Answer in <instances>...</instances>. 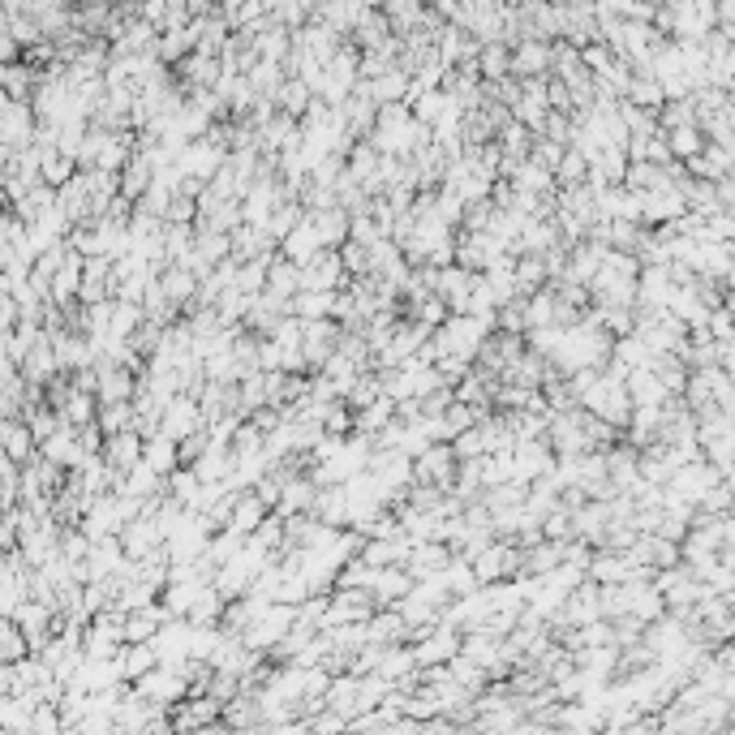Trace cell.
Wrapping results in <instances>:
<instances>
[{
    "label": "cell",
    "instance_id": "cell-1",
    "mask_svg": "<svg viewBox=\"0 0 735 735\" xmlns=\"http://www.w3.org/2000/svg\"><path fill=\"white\" fill-rule=\"evenodd\" d=\"M490 331H495V327L482 323V319H473V314H452V319L435 331L439 362H443V357H465V362L478 366V353H482V344L490 340Z\"/></svg>",
    "mask_w": 735,
    "mask_h": 735
},
{
    "label": "cell",
    "instance_id": "cell-2",
    "mask_svg": "<svg viewBox=\"0 0 735 735\" xmlns=\"http://www.w3.org/2000/svg\"><path fill=\"white\" fill-rule=\"evenodd\" d=\"M293 628H297V607H284V602H271V607L254 619L250 628H245V650H254V654H271L276 645H284L288 637H293Z\"/></svg>",
    "mask_w": 735,
    "mask_h": 735
},
{
    "label": "cell",
    "instance_id": "cell-3",
    "mask_svg": "<svg viewBox=\"0 0 735 735\" xmlns=\"http://www.w3.org/2000/svg\"><path fill=\"white\" fill-rule=\"evenodd\" d=\"M39 134V117L31 104H18V99H5L0 104V155H18L26 147H35Z\"/></svg>",
    "mask_w": 735,
    "mask_h": 735
},
{
    "label": "cell",
    "instance_id": "cell-4",
    "mask_svg": "<svg viewBox=\"0 0 735 735\" xmlns=\"http://www.w3.org/2000/svg\"><path fill=\"white\" fill-rule=\"evenodd\" d=\"M456 473H460V460H456L452 443H435V448H426L413 460V486H439V490H448L452 495Z\"/></svg>",
    "mask_w": 735,
    "mask_h": 735
},
{
    "label": "cell",
    "instance_id": "cell-5",
    "mask_svg": "<svg viewBox=\"0 0 735 735\" xmlns=\"http://www.w3.org/2000/svg\"><path fill=\"white\" fill-rule=\"evenodd\" d=\"M134 693L142 701L160 705V710H177L181 701H190V680H185L181 671H172V667H155L151 675H142V680L134 684Z\"/></svg>",
    "mask_w": 735,
    "mask_h": 735
},
{
    "label": "cell",
    "instance_id": "cell-6",
    "mask_svg": "<svg viewBox=\"0 0 735 735\" xmlns=\"http://www.w3.org/2000/svg\"><path fill=\"white\" fill-rule=\"evenodd\" d=\"M460 650H465V632L448 628V624H439L435 632H426L422 641H413V654H417V667H422V671L448 667L452 658H460Z\"/></svg>",
    "mask_w": 735,
    "mask_h": 735
},
{
    "label": "cell",
    "instance_id": "cell-7",
    "mask_svg": "<svg viewBox=\"0 0 735 735\" xmlns=\"http://www.w3.org/2000/svg\"><path fill=\"white\" fill-rule=\"evenodd\" d=\"M379 615V602H374L370 589H336L331 594V615L327 628H344V624H370ZM323 628V632H327Z\"/></svg>",
    "mask_w": 735,
    "mask_h": 735
},
{
    "label": "cell",
    "instance_id": "cell-8",
    "mask_svg": "<svg viewBox=\"0 0 735 735\" xmlns=\"http://www.w3.org/2000/svg\"><path fill=\"white\" fill-rule=\"evenodd\" d=\"M723 482H727V478H723V473H718L714 465L697 460V465H684L680 473H675V482H671L667 490H671V495H680V499H688L693 508H701V499L710 495L714 486H723Z\"/></svg>",
    "mask_w": 735,
    "mask_h": 735
},
{
    "label": "cell",
    "instance_id": "cell-9",
    "mask_svg": "<svg viewBox=\"0 0 735 735\" xmlns=\"http://www.w3.org/2000/svg\"><path fill=\"white\" fill-rule=\"evenodd\" d=\"M99 370V405H134L142 374L129 366H95Z\"/></svg>",
    "mask_w": 735,
    "mask_h": 735
},
{
    "label": "cell",
    "instance_id": "cell-10",
    "mask_svg": "<svg viewBox=\"0 0 735 735\" xmlns=\"http://www.w3.org/2000/svg\"><path fill=\"white\" fill-rule=\"evenodd\" d=\"M198 430H207L198 400H194V396H177V400H172V405L164 409V430H160V435L172 439V443H185L190 435H198Z\"/></svg>",
    "mask_w": 735,
    "mask_h": 735
},
{
    "label": "cell",
    "instance_id": "cell-11",
    "mask_svg": "<svg viewBox=\"0 0 735 735\" xmlns=\"http://www.w3.org/2000/svg\"><path fill=\"white\" fill-rule=\"evenodd\" d=\"M413 576H409V568H379L370 576V594H374V602H379V611H396L400 602H405L409 594H413Z\"/></svg>",
    "mask_w": 735,
    "mask_h": 735
},
{
    "label": "cell",
    "instance_id": "cell-12",
    "mask_svg": "<svg viewBox=\"0 0 735 735\" xmlns=\"http://www.w3.org/2000/svg\"><path fill=\"white\" fill-rule=\"evenodd\" d=\"M551 65H555V43H542V39H525L521 48L512 52V78H551Z\"/></svg>",
    "mask_w": 735,
    "mask_h": 735
},
{
    "label": "cell",
    "instance_id": "cell-13",
    "mask_svg": "<svg viewBox=\"0 0 735 735\" xmlns=\"http://www.w3.org/2000/svg\"><path fill=\"white\" fill-rule=\"evenodd\" d=\"M142 452H147V439H142L138 430H129V435H112L108 439L104 460H108V469L117 473V478H129V473L142 465Z\"/></svg>",
    "mask_w": 735,
    "mask_h": 735
},
{
    "label": "cell",
    "instance_id": "cell-14",
    "mask_svg": "<svg viewBox=\"0 0 735 735\" xmlns=\"http://www.w3.org/2000/svg\"><path fill=\"white\" fill-rule=\"evenodd\" d=\"M452 559H456V551H452L448 542H417L413 546V559H409V576H413V581L439 576V572L452 568Z\"/></svg>",
    "mask_w": 735,
    "mask_h": 735
},
{
    "label": "cell",
    "instance_id": "cell-15",
    "mask_svg": "<svg viewBox=\"0 0 735 735\" xmlns=\"http://www.w3.org/2000/svg\"><path fill=\"white\" fill-rule=\"evenodd\" d=\"M160 288H164V297H168L181 314L194 310V301H198V276H194L190 267H164V271H160Z\"/></svg>",
    "mask_w": 735,
    "mask_h": 735
},
{
    "label": "cell",
    "instance_id": "cell-16",
    "mask_svg": "<svg viewBox=\"0 0 735 735\" xmlns=\"http://www.w3.org/2000/svg\"><path fill=\"white\" fill-rule=\"evenodd\" d=\"M0 448H5V456L13 460V465H31V460L39 456V439L18 417V422H0Z\"/></svg>",
    "mask_w": 735,
    "mask_h": 735
},
{
    "label": "cell",
    "instance_id": "cell-17",
    "mask_svg": "<svg viewBox=\"0 0 735 735\" xmlns=\"http://www.w3.org/2000/svg\"><path fill=\"white\" fill-rule=\"evenodd\" d=\"M628 396H632V409H667L671 405V392L658 383L654 370H632L628 379Z\"/></svg>",
    "mask_w": 735,
    "mask_h": 735
},
{
    "label": "cell",
    "instance_id": "cell-18",
    "mask_svg": "<svg viewBox=\"0 0 735 735\" xmlns=\"http://www.w3.org/2000/svg\"><path fill=\"white\" fill-rule=\"evenodd\" d=\"M327 710H336L340 718H353L362 714V675H336L327 688Z\"/></svg>",
    "mask_w": 735,
    "mask_h": 735
},
{
    "label": "cell",
    "instance_id": "cell-19",
    "mask_svg": "<svg viewBox=\"0 0 735 735\" xmlns=\"http://www.w3.org/2000/svg\"><path fill=\"white\" fill-rule=\"evenodd\" d=\"M314 521H323L327 529H349V490L344 486H323L314 499Z\"/></svg>",
    "mask_w": 735,
    "mask_h": 735
},
{
    "label": "cell",
    "instance_id": "cell-20",
    "mask_svg": "<svg viewBox=\"0 0 735 735\" xmlns=\"http://www.w3.org/2000/svg\"><path fill=\"white\" fill-rule=\"evenodd\" d=\"M366 9H370V5H357V0H336V5H314V18L327 22L336 35L349 39V35L357 31V26H362Z\"/></svg>",
    "mask_w": 735,
    "mask_h": 735
},
{
    "label": "cell",
    "instance_id": "cell-21",
    "mask_svg": "<svg viewBox=\"0 0 735 735\" xmlns=\"http://www.w3.org/2000/svg\"><path fill=\"white\" fill-rule=\"evenodd\" d=\"M323 250H327V245H323V237H319V228H314V220H310V215H306V224H301L297 233L280 245V254L288 258V263H297V267L314 263V258H319Z\"/></svg>",
    "mask_w": 735,
    "mask_h": 735
},
{
    "label": "cell",
    "instance_id": "cell-22",
    "mask_svg": "<svg viewBox=\"0 0 735 735\" xmlns=\"http://www.w3.org/2000/svg\"><path fill=\"white\" fill-rule=\"evenodd\" d=\"M43 74L39 69H31L26 61L18 65H0V86H5V99H18V104H31L35 91H39Z\"/></svg>",
    "mask_w": 735,
    "mask_h": 735
},
{
    "label": "cell",
    "instance_id": "cell-23",
    "mask_svg": "<svg viewBox=\"0 0 735 735\" xmlns=\"http://www.w3.org/2000/svg\"><path fill=\"white\" fill-rule=\"evenodd\" d=\"M362 86H366V95L379 108H392V104H409L413 78L405 74V69H392V74H383V78H374V82H362Z\"/></svg>",
    "mask_w": 735,
    "mask_h": 735
},
{
    "label": "cell",
    "instance_id": "cell-24",
    "mask_svg": "<svg viewBox=\"0 0 735 735\" xmlns=\"http://www.w3.org/2000/svg\"><path fill=\"white\" fill-rule=\"evenodd\" d=\"M624 104L645 108V112H662V108H667V91H662V82L654 74H645V69H632V82H628Z\"/></svg>",
    "mask_w": 735,
    "mask_h": 735
},
{
    "label": "cell",
    "instance_id": "cell-25",
    "mask_svg": "<svg viewBox=\"0 0 735 735\" xmlns=\"http://www.w3.org/2000/svg\"><path fill=\"white\" fill-rule=\"evenodd\" d=\"M508 181H512V185H516V190H521V194H533V198H551V194H559V181H555V172H551V168H542V164H533V160L516 168Z\"/></svg>",
    "mask_w": 735,
    "mask_h": 735
},
{
    "label": "cell",
    "instance_id": "cell-26",
    "mask_svg": "<svg viewBox=\"0 0 735 735\" xmlns=\"http://www.w3.org/2000/svg\"><path fill=\"white\" fill-rule=\"evenodd\" d=\"M151 185H155V168H151V160L147 155H134L129 160V168L121 172V198H129V203H142V198L151 194Z\"/></svg>",
    "mask_w": 735,
    "mask_h": 735
},
{
    "label": "cell",
    "instance_id": "cell-27",
    "mask_svg": "<svg viewBox=\"0 0 735 735\" xmlns=\"http://www.w3.org/2000/svg\"><path fill=\"white\" fill-rule=\"evenodd\" d=\"M267 516H271L267 503L258 499L254 490H241V495H237V512H233V529L241 533V538H254V533L263 529Z\"/></svg>",
    "mask_w": 735,
    "mask_h": 735
},
{
    "label": "cell",
    "instance_id": "cell-28",
    "mask_svg": "<svg viewBox=\"0 0 735 735\" xmlns=\"http://www.w3.org/2000/svg\"><path fill=\"white\" fill-rule=\"evenodd\" d=\"M117 667H121L125 684H138L142 675H151L155 667H160V654H155V645H125L121 658H117Z\"/></svg>",
    "mask_w": 735,
    "mask_h": 735
},
{
    "label": "cell",
    "instance_id": "cell-29",
    "mask_svg": "<svg viewBox=\"0 0 735 735\" xmlns=\"http://www.w3.org/2000/svg\"><path fill=\"white\" fill-rule=\"evenodd\" d=\"M667 147L675 155V164H693L705 155V147H710V138H705L701 125H688V129H671L667 134Z\"/></svg>",
    "mask_w": 735,
    "mask_h": 735
},
{
    "label": "cell",
    "instance_id": "cell-30",
    "mask_svg": "<svg viewBox=\"0 0 735 735\" xmlns=\"http://www.w3.org/2000/svg\"><path fill=\"white\" fill-rule=\"evenodd\" d=\"M516 284H521V297H533L542 293V288H551V267H546V258L538 254H521L516 258Z\"/></svg>",
    "mask_w": 735,
    "mask_h": 735
},
{
    "label": "cell",
    "instance_id": "cell-31",
    "mask_svg": "<svg viewBox=\"0 0 735 735\" xmlns=\"http://www.w3.org/2000/svg\"><path fill=\"white\" fill-rule=\"evenodd\" d=\"M267 293L280 297V301H297V293H301V267L288 263L284 254H276V263H271V276H267Z\"/></svg>",
    "mask_w": 735,
    "mask_h": 735
},
{
    "label": "cell",
    "instance_id": "cell-32",
    "mask_svg": "<svg viewBox=\"0 0 735 735\" xmlns=\"http://www.w3.org/2000/svg\"><path fill=\"white\" fill-rule=\"evenodd\" d=\"M142 465L147 469H155L160 478H172V473L181 469V448L172 439H164V435H155V439H147V452H142Z\"/></svg>",
    "mask_w": 735,
    "mask_h": 735
},
{
    "label": "cell",
    "instance_id": "cell-33",
    "mask_svg": "<svg viewBox=\"0 0 735 735\" xmlns=\"http://www.w3.org/2000/svg\"><path fill=\"white\" fill-rule=\"evenodd\" d=\"M559 310H564V301H559L555 284L542 288V293L529 297V331H546V327H559Z\"/></svg>",
    "mask_w": 735,
    "mask_h": 735
},
{
    "label": "cell",
    "instance_id": "cell-34",
    "mask_svg": "<svg viewBox=\"0 0 735 735\" xmlns=\"http://www.w3.org/2000/svg\"><path fill=\"white\" fill-rule=\"evenodd\" d=\"M478 74L482 82H508L512 78V48L508 43H486L478 56Z\"/></svg>",
    "mask_w": 735,
    "mask_h": 735
},
{
    "label": "cell",
    "instance_id": "cell-35",
    "mask_svg": "<svg viewBox=\"0 0 735 735\" xmlns=\"http://www.w3.org/2000/svg\"><path fill=\"white\" fill-rule=\"evenodd\" d=\"M336 301L340 293H297L293 314L301 323H323V319H336Z\"/></svg>",
    "mask_w": 735,
    "mask_h": 735
},
{
    "label": "cell",
    "instance_id": "cell-36",
    "mask_svg": "<svg viewBox=\"0 0 735 735\" xmlns=\"http://www.w3.org/2000/svg\"><path fill=\"white\" fill-rule=\"evenodd\" d=\"M164 490H168V495L181 503V508L198 512V499H203V478H198L194 469H177V473H172V478H164Z\"/></svg>",
    "mask_w": 735,
    "mask_h": 735
},
{
    "label": "cell",
    "instance_id": "cell-37",
    "mask_svg": "<svg viewBox=\"0 0 735 735\" xmlns=\"http://www.w3.org/2000/svg\"><path fill=\"white\" fill-rule=\"evenodd\" d=\"M383 13H387V22H392L396 39H405V35H413L417 26H422L426 5H417V0H392V5H383Z\"/></svg>",
    "mask_w": 735,
    "mask_h": 735
},
{
    "label": "cell",
    "instance_id": "cell-38",
    "mask_svg": "<svg viewBox=\"0 0 735 735\" xmlns=\"http://www.w3.org/2000/svg\"><path fill=\"white\" fill-rule=\"evenodd\" d=\"M276 104H280V112H288V117L301 121V117L310 112V104H314V91H310V86L301 82V78L288 74V82L280 86V95H276Z\"/></svg>",
    "mask_w": 735,
    "mask_h": 735
},
{
    "label": "cell",
    "instance_id": "cell-39",
    "mask_svg": "<svg viewBox=\"0 0 735 735\" xmlns=\"http://www.w3.org/2000/svg\"><path fill=\"white\" fill-rule=\"evenodd\" d=\"M31 658V641H26V632L13 624V619H0V662L13 667V662H26Z\"/></svg>",
    "mask_w": 735,
    "mask_h": 735
},
{
    "label": "cell",
    "instance_id": "cell-40",
    "mask_svg": "<svg viewBox=\"0 0 735 735\" xmlns=\"http://www.w3.org/2000/svg\"><path fill=\"white\" fill-rule=\"evenodd\" d=\"M271 263H276V258H258V263H241V267H237V280H233V288H241L245 297H263V293H267Z\"/></svg>",
    "mask_w": 735,
    "mask_h": 735
},
{
    "label": "cell",
    "instance_id": "cell-41",
    "mask_svg": "<svg viewBox=\"0 0 735 735\" xmlns=\"http://www.w3.org/2000/svg\"><path fill=\"white\" fill-rule=\"evenodd\" d=\"M452 108H456V99H452L448 91H426V95L413 104V117L422 121V125H430V129H435L443 117H448Z\"/></svg>",
    "mask_w": 735,
    "mask_h": 735
},
{
    "label": "cell",
    "instance_id": "cell-42",
    "mask_svg": "<svg viewBox=\"0 0 735 735\" xmlns=\"http://www.w3.org/2000/svg\"><path fill=\"white\" fill-rule=\"evenodd\" d=\"M688 125H701V112H697V99H675L658 112V129L671 134V129H688Z\"/></svg>",
    "mask_w": 735,
    "mask_h": 735
},
{
    "label": "cell",
    "instance_id": "cell-43",
    "mask_svg": "<svg viewBox=\"0 0 735 735\" xmlns=\"http://www.w3.org/2000/svg\"><path fill=\"white\" fill-rule=\"evenodd\" d=\"M379 400H383V379H379V374H362V379L349 387L344 405H349L353 413H366L370 405H379Z\"/></svg>",
    "mask_w": 735,
    "mask_h": 735
},
{
    "label": "cell",
    "instance_id": "cell-44",
    "mask_svg": "<svg viewBox=\"0 0 735 735\" xmlns=\"http://www.w3.org/2000/svg\"><path fill=\"white\" fill-rule=\"evenodd\" d=\"M194 254L203 258L207 267H224L228 258H233V237H224V233H198Z\"/></svg>",
    "mask_w": 735,
    "mask_h": 735
},
{
    "label": "cell",
    "instance_id": "cell-45",
    "mask_svg": "<svg viewBox=\"0 0 735 735\" xmlns=\"http://www.w3.org/2000/svg\"><path fill=\"white\" fill-rule=\"evenodd\" d=\"M138 422V409L134 405H99V430L112 439V435H129Z\"/></svg>",
    "mask_w": 735,
    "mask_h": 735
},
{
    "label": "cell",
    "instance_id": "cell-46",
    "mask_svg": "<svg viewBox=\"0 0 735 735\" xmlns=\"http://www.w3.org/2000/svg\"><path fill=\"white\" fill-rule=\"evenodd\" d=\"M194 52H198V43H194L190 31H164V35H160V61H164V65L177 69L185 56H194Z\"/></svg>",
    "mask_w": 735,
    "mask_h": 735
},
{
    "label": "cell",
    "instance_id": "cell-47",
    "mask_svg": "<svg viewBox=\"0 0 735 735\" xmlns=\"http://www.w3.org/2000/svg\"><path fill=\"white\" fill-rule=\"evenodd\" d=\"M443 581H448V589H452V598H469V594H478V572H473V564L469 559H452V568L443 572Z\"/></svg>",
    "mask_w": 735,
    "mask_h": 735
},
{
    "label": "cell",
    "instance_id": "cell-48",
    "mask_svg": "<svg viewBox=\"0 0 735 735\" xmlns=\"http://www.w3.org/2000/svg\"><path fill=\"white\" fill-rule=\"evenodd\" d=\"M250 82H254V91L263 95V99H276L280 86L288 82V69H284V65H271V61H258L254 74H250Z\"/></svg>",
    "mask_w": 735,
    "mask_h": 735
},
{
    "label": "cell",
    "instance_id": "cell-49",
    "mask_svg": "<svg viewBox=\"0 0 735 735\" xmlns=\"http://www.w3.org/2000/svg\"><path fill=\"white\" fill-rule=\"evenodd\" d=\"M555 181H559V190H564V185H585V181H589V160L568 147L564 164H559V172H555Z\"/></svg>",
    "mask_w": 735,
    "mask_h": 735
},
{
    "label": "cell",
    "instance_id": "cell-50",
    "mask_svg": "<svg viewBox=\"0 0 735 735\" xmlns=\"http://www.w3.org/2000/svg\"><path fill=\"white\" fill-rule=\"evenodd\" d=\"M258 452H267V435L254 422H241L237 439H233V456H258Z\"/></svg>",
    "mask_w": 735,
    "mask_h": 735
},
{
    "label": "cell",
    "instance_id": "cell-51",
    "mask_svg": "<svg viewBox=\"0 0 735 735\" xmlns=\"http://www.w3.org/2000/svg\"><path fill=\"white\" fill-rule=\"evenodd\" d=\"M564 155H568V147H559V142H551V138H533V155L529 160L533 164H542V168H551V172H559V164H564Z\"/></svg>",
    "mask_w": 735,
    "mask_h": 735
},
{
    "label": "cell",
    "instance_id": "cell-52",
    "mask_svg": "<svg viewBox=\"0 0 735 735\" xmlns=\"http://www.w3.org/2000/svg\"><path fill=\"white\" fill-rule=\"evenodd\" d=\"M26 735H65V718H61V705H39L35 710V723Z\"/></svg>",
    "mask_w": 735,
    "mask_h": 735
},
{
    "label": "cell",
    "instance_id": "cell-53",
    "mask_svg": "<svg viewBox=\"0 0 735 735\" xmlns=\"http://www.w3.org/2000/svg\"><path fill=\"white\" fill-rule=\"evenodd\" d=\"M340 258H344V271H349L353 280H362V276H370V250L366 245H357V241H349L340 250Z\"/></svg>",
    "mask_w": 735,
    "mask_h": 735
},
{
    "label": "cell",
    "instance_id": "cell-54",
    "mask_svg": "<svg viewBox=\"0 0 735 735\" xmlns=\"http://www.w3.org/2000/svg\"><path fill=\"white\" fill-rule=\"evenodd\" d=\"M306 727L310 735H349V718H340L336 710H323V714L306 718Z\"/></svg>",
    "mask_w": 735,
    "mask_h": 735
},
{
    "label": "cell",
    "instance_id": "cell-55",
    "mask_svg": "<svg viewBox=\"0 0 735 735\" xmlns=\"http://www.w3.org/2000/svg\"><path fill=\"white\" fill-rule=\"evenodd\" d=\"M546 99H551V112H564V117L576 112V99H572L564 78H546Z\"/></svg>",
    "mask_w": 735,
    "mask_h": 735
},
{
    "label": "cell",
    "instance_id": "cell-56",
    "mask_svg": "<svg viewBox=\"0 0 735 735\" xmlns=\"http://www.w3.org/2000/svg\"><path fill=\"white\" fill-rule=\"evenodd\" d=\"M168 5H172V0H147V5H142V22H151V26H160V31H164Z\"/></svg>",
    "mask_w": 735,
    "mask_h": 735
},
{
    "label": "cell",
    "instance_id": "cell-57",
    "mask_svg": "<svg viewBox=\"0 0 735 735\" xmlns=\"http://www.w3.org/2000/svg\"><path fill=\"white\" fill-rule=\"evenodd\" d=\"M727 486H731V495H735V478H727Z\"/></svg>",
    "mask_w": 735,
    "mask_h": 735
}]
</instances>
